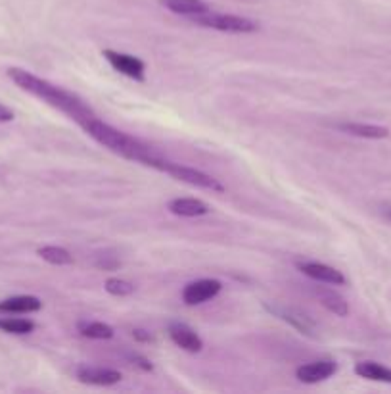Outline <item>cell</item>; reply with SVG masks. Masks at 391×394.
<instances>
[{
    "mask_svg": "<svg viewBox=\"0 0 391 394\" xmlns=\"http://www.w3.org/2000/svg\"><path fill=\"white\" fill-rule=\"evenodd\" d=\"M108 60L111 68L127 75V77L135 79V81H144L146 79V64L133 54H125V52H118V50H104L102 54Z\"/></svg>",
    "mask_w": 391,
    "mask_h": 394,
    "instance_id": "cell-5",
    "label": "cell"
},
{
    "mask_svg": "<svg viewBox=\"0 0 391 394\" xmlns=\"http://www.w3.org/2000/svg\"><path fill=\"white\" fill-rule=\"evenodd\" d=\"M6 75H8L21 90L29 93V95L37 97V99L44 100L52 108L64 112L68 118L73 119L81 127H85L92 118H96V114L88 108L87 104L79 99L77 95L62 89L58 85H52L46 79H40L37 77V75H33L27 69L10 68L6 71Z\"/></svg>",
    "mask_w": 391,
    "mask_h": 394,
    "instance_id": "cell-1",
    "label": "cell"
},
{
    "mask_svg": "<svg viewBox=\"0 0 391 394\" xmlns=\"http://www.w3.org/2000/svg\"><path fill=\"white\" fill-rule=\"evenodd\" d=\"M169 210L180 217H200L209 214V206L198 198H175L169 202Z\"/></svg>",
    "mask_w": 391,
    "mask_h": 394,
    "instance_id": "cell-13",
    "label": "cell"
},
{
    "mask_svg": "<svg viewBox=\"0 0 391 394\" xmlns=\"http://www.w3.org/2000/svg\"><path fill=\"white\" fill-rule=\"evenodd\" d=\"M79 333L94 341H108L113 336V327L102 321H88V323H79Z\"/></svg>",
    "mask_w": 391,
    "mask_h": 394,
    "instance_id": "cell-19",
    "label": "cell"
},
{
    "mask_svg": "<svg viewBox=\"0 0 391 394\" xmlns=\"http://www.w3.org/2000/svg\"><path fill=\"white\" fill-rule=\"evenodd\" d=\"M83 129L87 131L88 137L96 140L98 145L106 147L113 154H118L121 158H127V160H133V162H138V164L150 166V162L157 156L154 148H150L144 143H140L138 138L131 137V135L119 131L109 123H104L102 119L92 118Z\"/></svg>",
    "mask_w": 391,
    "mask_h": 394,
    "instance_id": "cell-2",
    "label": "cell"
},
{
    "mask_svg": "<svg viewBox=\"0 0 391 394\" xmlns=\"http://www.w3.org/2000/svg\"><path fill=\"white\" fill-rule=\"evenodd\" d=\"M148 168L159 169V171H163L167 175L175 177L176 181L188 183V185H192V187L206 188V190H211V193H225V185H223L219 179L211 177V175H207L204 171H200V169L190 168V166H183V164L169 162V160L161 158L159 154L150 162Z\"/></svg>",
    "mask_w": 391,
    "mask_h": 394,
    "instance_id": "cell-3",
    "label": "cell"
},
{
    "mask_svg": "<svg viewBox=\"0 0 391 394\" xmlns=\"http://www.w3.org/2000/svg\"><path fill=\"white\" fill-rule=\"evenodd\" d=\"M37 254H39L44 262L52 264V266H69V264H73V256L69 254L68 250L62 247H54V245L40 247L39 250H37Z\"/></svg>",
    "mask_w": 391,
    "mask_h": 394,
    "instance_id": "cell-18",
    "label": "cell"
},
{
    "mask_svg": "<svg viewBox=\"0 0 391 394\" xmlns=\"http://www.w3.org/2000/svg\"><path fill=\"white\" fill-rule=\"evenodd\" d=\"M192 20L202 27L223 31V33H255L259 29V25L250 18H242L234 14H215L211 10L202 16H194Z\"/></svg>",
    "mask_w": 391,
    "mask_h": 394,
    "instance_id": "cell-4",
    "label": "cell"
},
{
    "mask_svg": "<svg viewBox=\"0 0 391 394\" xmlns=\"http://www.w3.org/2000/svg\"><path fill=\"white\" fill-rule=\"evenodd\" d=\"M336 371H338L336 362H332V360H319V362L299 365L295 369V377L305 384H316L321 383V381L330 379Z\"/></svg>",
    "mask_w": 391,
    "mask_h": 394,
    "instance_id": "cell-8",
    "label": "cell"
},
{
    "mask_svg": "<svg viewBox=\"0 0 391 394\" xmlns=\"http://www.w3.org/2000/svg\"><path fill=\"white\" fill-rule=\"evenodd\" d=\"M133 336H135L137 341H144V343L152 341V336L146 335V331H142V329H135V331H133Z\"/></svg>",
    "mask_w": 391,
    "mask_h": 394,
    "instance_id": "cell-23",
    "label": "cell"
},
{
    "mask_svg": "<svg viewBox=\"0 0 391 394\" xmlns=\"http://www.w3.org/2000/svg\"><path fill=\"white\" fill-rule=\"evenodd\" d=\"M14 118H16L14 110L8 108V106H4V104H0V123H8V121H14Z\"/></svg>",
    "mask_w": 391,
    "mask_h": 394,
    "instance_id": "cell-22",
    "label": "cell"
},
{
    "mask_svg": "<svg viewBox=\"0 0 391 394\" xmlns=\"http://www.w3.org/2000/svg\"><path fill=\"white\" fill-rule=\"evenodd\" d=\"M321 302L326 310H330L332 314L340 315V317H345L349 314V306L345 302V298H342L340 295H336L332 291H321Z\"/></svg>",
    "mask_w": 391,
    "mask_h": 394,
    "instance_id": "cell-20",
    "label": "cell"
},
{
    "mask_svg": "<svg viewBox=\"0 0 391 394\" xmlns=\"http://www.w3.org/2000/svg\"><path fill=\"white\" fill-rule=\"evenodd\" d=\"M355 373L362 379H368V381L391 384V369L386 365L376 364V362H359L355 365Z\"/></svg>",
    "mask_w": 391,
    "mask_h": 394,
    "instance_id": "cell-16",
    "label": "cell"
},
{
    "mask_svg": "<svg viewBox=\"0 0 391 394\" xmlns=\"http://www.w3.org/2000/svg\"><path fill=\"white\" fill-rule=\"evenodd\" d=\"M169 336L178 348H183L186 352L198 354L204 348V341L200 338V335L196 333L192 327L185 325V323H171L169 325Z\"/></svg>",
    "mask_w": 391,
    "mask_h": 394,
    "instance_id": "cell-10",
    "label": "cell"
},
{
    "mask_svg": "<svg viewBox=\"0 0 391 394\" xmlns=\"http://www.w3.org/2000/svg\"><path fill=\"white\" fill-rule=\"evenodd\" d=\"M297 267L304 275L311 277L319 283H326V285H343L345 283V277H343L342 271H338L336 267L326 266V264H321V262H301Z\"/></svg>",
    "mask_w": 391,
    "mask_h": 394,
    "instance_id": "cell-9",
    "label": "cell"
},
{
    "mask_svg": "<svg viewBox=\"0 0 391 394\" xmlns=\"http://www.w3.org/2000/svg\"><path fill=\"white\" fill-rule=\"evenodd\" d=\"M271 312H273L274 315H278L282 321H286V323H290L292 327H295L299 333H304V335H313L314 331V325L313 321L307 317L305 314H301V312H297V310H292V308H276V306H267Z\"/></svg>",
    "mask_w": 391,
    "mask_h": 394,
    "instance_id": "cell-12",
    "label": "cell"
},
{
    "mask_svg": "<svg viewBox=\"0 0 391 394\" xmlns=\"http://www.w3.org/2000/svg\"><path fill=\"white\" fill-rule=\"evenodd\" d=\"M0 331L10 335H29L35 331V323L25 317H0Z\"/></svg>",
    "mask_w": 391,
    "mask_h": 394,
    "instance_id": "cell-17",
    "label": "cell"
},
{
    "mask_svg": "<svg viewBox=\"0 0 391 394\" xmlns=\"http://www.w3.org/2000/svg\"><path fill=\"white\" fill-rule=\"evenodd\" d=\"M223 288V283L217 279H198L183 288V300L188 306L204 304L207 300L215 298Z\"/></svg>",
    "mask_w": 391,
    "mask_h": 394,
    "instance_id": "cell-6",
    "label": "cell"
},
{
    "mask_svg": "<svg viewBox=\"0 0 391 394\" xmlns=\"http://www.w3.org/2000/svg\"><path fill=\"white\" fill-rule=\"evenodd\" d=\"M161 4L165 6L167 10L178 14V16H202L211 10L209 4L204 0H161Z\"/></svg>",
    "mask_w": 391,
    "mask_h": 394,
    "instance_id": "cell-14",
    "label": "cell"
},
{
    "mask_svg": "<svg viewBox=\"0 0 391 394\" xmlns=\"http://www.w3.org/2000/svg\"><path fill=\"white\" fill-rule=\"evenodd\" d=\"M104 288L108 291L109 295L113 296H129L135 293V285L133 283H129L125 279H118V277H111L106 281V285Z\"/></svg>",
    "mask_w": 391,
    "mask_h": 394,
    "instance_id": "cell-21",
    "label": "cell"
},
{
    "mask_svg": "<svg viewBox=\"0 0 391 394\" xmlns=\"http://www.w3.org/2000/svg\"><path fill=\"white\" fill-rule=\"evenodd\" d=\"M388 216H390V217H391V212H390V214H388Z\"/></svg>",
    "mask_w": 391,
    "mask_h": 394,
    "instance_id": "cell-24",
    "label": "cell"
},
{
    "mask_svg": "<svg viewBox=\"0 0 391 394\" xmlns=\"http://www.w3.org/2000/svg\"><path fill=\"white\" fill-rule=\"evenodd\" d=\"M336 127L353 135V137L361 138H386L390 135V129L380 127V125H370V123H338Z\"/></svg>",
    "mask_w": 391,
    "mask_h": 394,
    "instance_id": "cell-15",
    "label": "cell"
},
{
    "mask_svg": "<svg viewBox=\"0 0 391 394\" xmlns=\"http://www.w3.org/2000/svg\"><path fill=\"white\" fill-rule=\"evenodd\" d=\"M77 379L81 383L92 384V386H113L121 383L123 375L118 369L109 367H92V365H81L77 367Z\"/></svg>",
    "mask_w": 391,
    "mask_h": 394,
    "instance_id": "cell-7",
    "label": "cell"
},
{
    "mask_svg": "<svg viewBox=\"0 0 391 394\" xmlns=\"http://www.w3.org/2000/svg\"><path fill=\"white\" fill-rule=\"evenodd\" d=\"M40 308H42L40 298L31 295L10 296V298L0 300L2 314H33V312H39Z\"/></svg>",
    "mask_w": 391,
    "mask_h": 394,
    "instance_id": "cell-11",
    "label": "cell"
}]
</instances>
